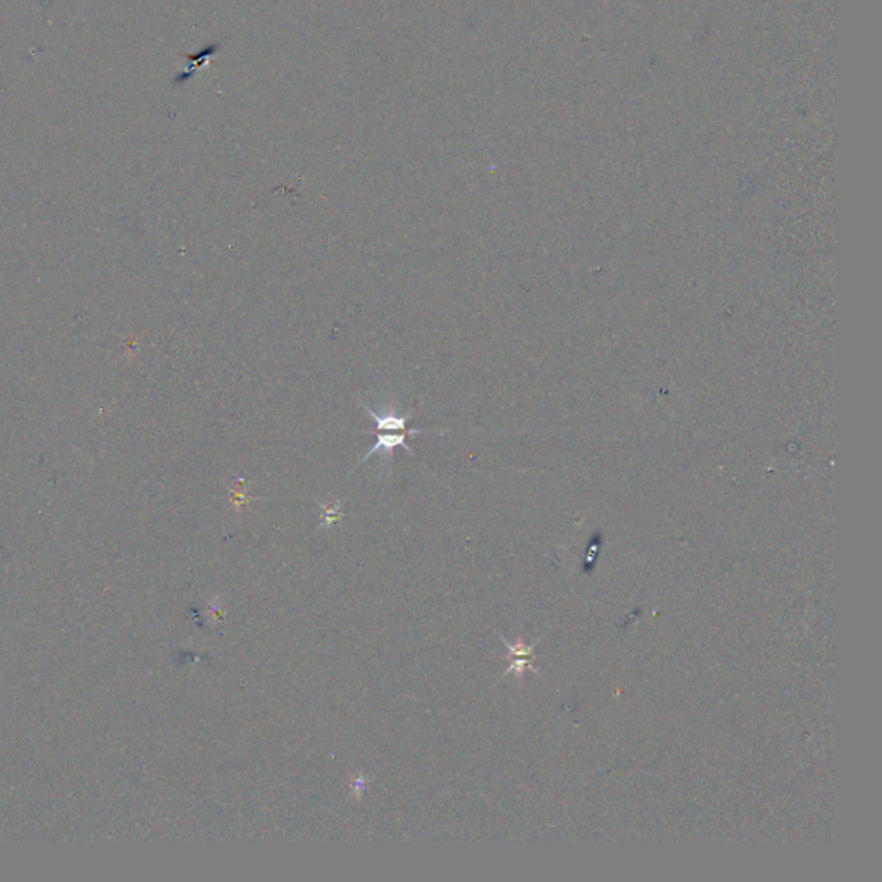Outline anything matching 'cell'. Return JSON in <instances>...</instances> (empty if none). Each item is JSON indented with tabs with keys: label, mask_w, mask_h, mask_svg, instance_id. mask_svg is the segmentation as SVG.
Listing matches in <instances>:
<instances>
[{
	"label": "cell",
	"mask_w": 882,
	"mask_h": 882,
	"mask_svg": "<svg viewBox=\"0 0 882 882\" xmlns=\"http://www.w3.org/2000/svg\"><path fill=\"white\" fill-rule=\"evenodd\" d=\"M420 433H424V429H420V427H414V429H407V431H404V433H399V431H392V434H378L376 443H374V445H373V448H369L366 453H364V457H362V459H360V462L357 464V467H359V465H362L364 462H366V460H369L373 455H376V453H379V455H383L385 462L390 464V462H392L393 450H395V448H404L405 452L412 453L411 445H408V443H407V434H420ZM357 467H355V469H357ZM355 469H354V471H355Z\"/></svg>",
	"instance_id": "cell-1"
},
{
	"label": "cell",
	"mask_w": 882,
	"mask_h": 882,
	"mask_svg": "<svg viewBox=\"0 0 882 882\" xmlns=\"http://www.w3.org/2000/svg\"><path fill=\"white\" fill-rule=\"evenodd\" d=\"M321 507H322V525H324V528H331L333 524H336L338 521H340V517H341L340 502H335L331 507L321 504Z\"/></svg>",
	"instance_id": "cell-3"
},
{
	"label": "cell",
	"mask_w": 882,
	"mask_h": 882,
	"mask_svg": "<svg viewBox=\"0 0 882 882\" xmlns=\"http://www.w3.org/2000/svg\"><path fill=\"white\" fill-rule=\"evenodd\" d=\"M360 405H362L364 411H366L367 414L373 418L374 422H376V431H388V433H392V431H405V427H407V420L408 418H411V414L399 415L392 407H390V405L385 412L373 411V408H371L367 404H360Z\"/></svg>",
	"instance_id": "cell-2"
}]
</instances>
